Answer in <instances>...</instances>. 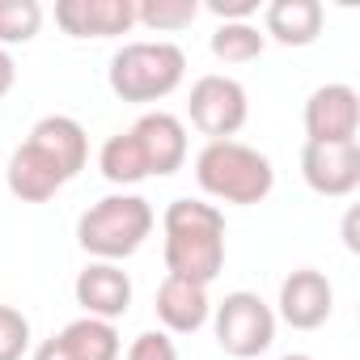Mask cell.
I'll return each instance as SVG.
<instances>
[{
	"label": "cell",
	"mask_w": 360,
	"mask_h": 360,
	"mask_svg": "<svg viewBox=\"0 0 360 360\" xmlns=\"http://www.w3.org/2000/svg\"><path fill=\"white\" fill-rule=\"evenodd\" d=\"M165 271L191 284H212L225 267V212L204 200H174L161 217Z\"/></svg>",
	"instance_id": "6da1fadb"
},
{
	"label": "cell",
	"mask_w": 360,
	"mask_h": 360,
	"mask_svg": "<svg viewBox=\"0 0 360 360\" xmlns=\"http://www.w3.org/2000/svg\"><path fill=\"white\" fill-rule=\"evenodd\" d=\"M195 183L204 195H212L221 204L250 208L271 195L276 169L259 148H250L242 140H208L195 157Z\"/></svg>",
	"instance_id": "7a4b0ae2"
},
{
	"label": "cell",
	"mask_w": 360,
	"mask_h": 360,
	"mask_svg": "<svg viewBox=\"0 0 360 360\" xmlns=\"http://www.w3.org/2000/svg\"><path fill=\"white\" fill-rule=\"evenodd\" d=\"M153 225H157V217H153L148 200H140V195H106L77 221V242L98 263H115V259L136 255L144 246V238L153 233Z\"/></svg>",
	"instance_id": "3957f363"
},
{
	"label": "cell",
	"mask_w": 360,
	"mask_h": 360,
	"mask_svg": "<svg viewBox=\"0 0 360 360\" xmlns=\"http://www.w3.org/2000/svg\"><path fill=\"white\" fill-rule=\"evenodd\" d=\"M187 77V56L178 43H123L110 56V89L123 102H161Z\"/></svg>",
	"instance_id": "277c9868"
},
{
	"label": "cell",
	"mask_w": 360,
	"mask_h": 360,
	"mask_svg": "<svg viewBox=\"0 0 360 360\" xmlns=\"http://www.w3.org/2000/svg\"><path fill=\"white\" fill-rule=\"evenodd\" d=\"M217 343L221 352L238 356V360H250V356H263L271 343H276V309L259 297V292H229L221 305H217Z\"/></svg>",
	"instance_id": "5b68a950"
},
{
	"label": "cell",
	"mask_w": 360,
	"mask_h": 360,
	"mask_svg": "<svg viewBox=\"0 0 360 360\" xmlns=\"http://www.w3.org/2000/svg\"><path fill=\"white\" fill-rule=\"evenodd\" d=\"M187 115H191V123H195L208 140H233V136L246 127L250 102H246V89H242L233 77L208 72V77H200V81L191 85Z\"/></svg>",
	"instance_id": "8992f818"
},
{
	"label": "cell",
	"mask_w": 360,
	"mask_h": 360,
	"mask_svg": "<svg viewBox=\"0 0 360 360\" xmlns=\"http://www.w3.org/2000/svg\"><path fill=\"white\" fill-rule=\"evenodd\" d=\"M360 94L352 85H322L305 102V144H356Z\"/></svg>",
	"instance_id": "52a82bcc"
},
{
	"label": "cell",
	"mask_w": 360,
	"mask_h": 360,
	"mask_svg": "<svg viewBox=\"0 0 360 360\" xmlns=\"http://www.w3.org/2000/svg\"><path fill=\"white\" fill-rule=\"evenodd\" d=\"M301 178L305 187L343 200L360 187V140L356 144H305L301 148Z\"/></svg>",
	"instance_id": "ba28073f"
},
{
	"label": "cell",
	"mask_w": 360,
	"mask_h": 360,
	"mask_svg": "<svg viewBox=\"0 0 360 360\" xmlns=\"http://www.w3.org/2000/svg\"><path fill=\"white\" fill-rule=\"evenodd\" d=\"M56 22L72 39H115L136 26V0H60Z\"/></svg>",
	"instance_id": "9c48e42d"
},
{
	"label": "cell",
	"mask_w": 360,
	"mask_h": 360,
	"mask_svg": "<svg viewBox=\"0 0 360 360\" xmlns=\"http://www.w3.org/2000/svg\"><path fill=\"white\" fill-rule=\"evenodd\" d=\"M335 309V288L322 271L301 267L280 284V318L292 330H318Z\"/></svg>",
	"instance_id": "30bf717a"
},
{
	"label": "cell",
	"mask_w": 360,
	"mask_h": 360,
	"mask_svg": "<svg viewBox=\"0 0 360 360\" xmlns=\"http://www.w3.org/2000/svg\"><path fill=\"white\" fill-rule=\"evenodd\" d=\"M131 136H136L140 148H144L148 174L165 178V174H178V169H183V161H187V127H183V119H178V115H169V110H148V115L136 119Z\"/></svg>",
	"instance_id": "8fae6325"
},
{
	"label": "cell",
	"mask_w": 360,
	"mask_h": 360,
	"mask_svg": "<svg viewBox=\"0 0 360 360\" xmlns=\"http://www.w3.org/2000/svg\"><path fill=\"white\" fill-rule=\"evenodd\" d=\"M72 292H77V305L85 309V318H102V322L123 318L127 305H131V280L115 263H89L77 276Z\"/></svg>",
	"instance_id": "7c38bea8"
},
{
	"label": "cell",
	"mask_w": 360,
	"mask_h": 360,
	"mask_svg": "<svg viewBox=\"0 0 360 360\" xmlns=\"http://www.w3.org/2000/svg\"><path fill=\"white\" fill-rule=\"evenodd\" d=\"M5 178H9V191L22 200V204H47L68 178H64V169L39 148V144H18V153L9 157V169H5Z\"/></svg>",
	"instance_id": "4fadbf2b"
},
{
	"label": "cell",
	"mask_w": 360,
	"mask_h": 360,
	"mask_svg": "<svg viewBox=\"0 0 360 360\" xmlns=\"http://www.w3.org/2000/svg\"><path fill=\"white\" fill-rule=\"evenodd\" d=\"M26 140L39 144V148L64 169L68 183H72V178L85 169V161H89V136H85V127H81L77 119H68V115H47V119H39Z\"/></svg>",
	"instance_id": "5bb4252c"
},
{
	"label": "cell",
	"mask_w": 360,
	"mask_h": 360,
	"mask_svg": "<svg viewBox=\"0 0 360 360\" xmlns=\"http://www.w3.org/2000/svg\"><path fill=\"white\" fill-rule=\"evenodd\" d=\"M212 314V301H208V288L204 284H191V280H178V276H165L161 288H157V318L165 330L174 335H191L208 322Z\"/></svg>",
	"instance_id": "9a60e30c"
},
{
	"label": "cell",
	"mask_w": 360,
	"mask_h": 360,
	"mask_svg": "<svg viewBox=\"0 0 360 360\" xmlns=\"http://www.w3.org/2000/svg\"><path fill=\"white\" fill-rule=\"evenodd\" d=\"M326 9L318 0H271L263 9V39H276L280 47H309L322 34Z\"/></svg>",
	"instance_id": "2e32d148"
},
{
	"label": "cell",
	"mask_w": 360,
	"mask_h": 360,
	"mask_svg": "<svg viewBox=\"0 0 360 360\" xmlns=\"http://www.w3.org/2000/svg\"><path fill=\"white\" fill-rule=\"evenodd\" d=\"M56 339L64 343V352L72 360H119V352H123L115 322H102V318H77Z\"/></svg>",
	"instance_id": "e0dca14e"
},
{
	"label": "cell",
	"mask_w": 360,
	"mask_h": 360,
	"mask_svg": "<svg viewBox=\"0 0 360 360\" xmlns=\"http://www.w3.org/2000/svg\"><path fill=\"white\" fill-rule=\"evenodd\" d=\"M98 169H102L106 183H115V187H131V183H140V178H148V161H144L140 140L131 131L110 136L102 144V153H98Z\"/></svg>",
	"instance_id": "ac0fdd59"
},
{
	"label": "cell",
	"mask_w": 360,
	"mask_h": 360,
	"mask_svg": "<svg viewBox=\"0 0 360 360\" xmlns=\"http://www.w3.org/2000/svg\"><path fill=\"white\" fill-rule=\"evenodd\" d=\"M263 47H267V39L255 22H221L212 30V56L221 64H250L263 56Z\"/></svg>",
	"instance_id": "d6986e66"
},
{
	"label": "cell",
	"mask_w": 360,
	"mask_h": 360,
	"mask_svg": "<svg viewBox=\"0 0 360 360\" xmlns=\"http://www.w3.org/2000/svg\"><path fill=\"white\" fill-rule=\"evenodd\" d=\"M200 18L195 0H136V26H148L157 34L187 30Z\"/></svg>",
	"instance_id": "ffe728a7"
},
{
	"label": "cell",
	"mask_w": 360,
	"mask_h": 360,
	"mask_svg": "<svg viewBox=\"0 0 360 360\" xmlns=\"http://www.w3.org/2000/svg\"><path fill=\"white\" fill-rule=\"evenodd\" d=\"M43 26V5L39 0H0V47L30 43Z\"/></svg>",
	"instance_id": "44dd1931"
},
{
	"label": "cell",
	"mask_w": 360,
	"mask_h": 360,
	"mask_svg": "<svg viewBox=\"0 0 360 360\" xmlns=\"http://www.w3.org/2000/svg\"><path fill=\"white\" fill-rule=\"evenodd\" d=\"M30 352V318L13 305H0V360H22Z\"/></svg>",
	"instance_id": "7402d4cb"
},
{
	"label": "cell",
	"mask_w": 360,
	"mask_h": 360,
	"mask_svg": "<svg viewBox=\"0 0 360 360\" xmlns=\"http://www.w3.org/2000/svg\"><path fill=\"white\" fill-rule=\"evenodd\" d=\"M127 360H178V347H174V339L165 330H144L127 347Z\"/></svg>",
	"instance_id": "603a6c76"
},
{
	"label": "cell",
	"mask_w": 360,
	"mask_h": 360,
	"mask_svg": "<svg viewBox=\"0 0 360 360\" xmlns=\"http://www.w3.org/2000/svg\"><path fill=\"white\" fill-rule=\"evenodd\" d=\"M208 13L221 22H250L259 13V0H208Z\"/></svg>",
	"instance_id": "cb8c5ba5"
},
{
	"label": "cell",
	"mask_w": 360,
	"mask_h": 360,
	"mask_svg": "<svg viewBox=\"0 0 360 360\" xmlns=\"http://www.w3.org/2000/svg\"><path fill=\"white\" fill-rule=\"evenodd\" d=\"M13 85H18V64H13V56L5 47H0V98H5Z\"/></svg>",
	"instance_id": "d4e9b609"
},
{
	"label": "cell",
	"mask_w": 360,
	"mask_h": 360,
	"mask_svg": "<svg viewBox=\"0 0 360 360\" xmlns=\"http://www.w3.org/2000/svg\"><path fill=\"white\" fill-rule=\"evenodd\" d=\"M30 360H72V356H68V352H64V343L51 335V339H43V343L34 347V356H30Z\"/></svg>",
	"instance_id": "484cf974"
},
{
	"label": "cell",
	"mask_w": 360,
	"mask_h": 360,
	"mask_svg": "<svg viewBox=\"0 0 360 360\" xmlns=\"http://www.w3.org/2000/svg\"><path fill=\"white\" fill-rule=\"evenodd\" d=\"M343 233H347V250H356V246H360V238H356V212L347 217V225H343Z\"/></svg>",
	"instance_id": "4316f807"
},
{
	"label": "cell",
	"mask_w": 360,
	"mask_h": 360,
	"mask_svg": "<svg viewBox=\"0 0 360 360\" xmlns=\"http://www.w3.org/2000/svg\"><path fill=\"white\" fill-rule=\"evenodd\" d=\"M280 360H314V356H305V352H288V356H280Z\"/></svg>",
	"instance_id": "83f0119b"
}]
</instances>
